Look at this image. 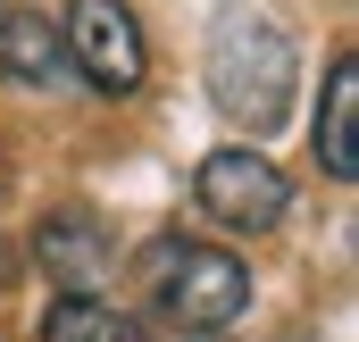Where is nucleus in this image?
Returning a JSON list of instances; mask_svg holds the SVG:
<instances>
[{
    "label": "nucleus",
    "instance_id": "nucleus-1",
    "mask_svg": "<svg viewBox=\"0 0 359 342\" xmlns=\"http://www.w3.org/2000/svg\"><path fill=\"white\" fill-rule=\"evenodd\" d=\"M292 92H301V50H292V34L276 25L259 0H226L217 25H209V100H217L243 134H268V125H284Z\"/></svg>",
    "mask_w": 359,
    "mask_h": 342
},
{
    "label": "nucleus",
    "instance_id": "nucleus-2",
    "mask_svg": "<svg viewBox=\"0 0 359 342\" xmlns=\"http://www.w3.org/2000/svg\"><path fill=\"white\" fill-rule=\"evenodd\" d=\"M134 275H142L151 317L176 326V334H226L251 309V267L217 242H192V234H159Z\"/></svg>",
    "mask_w": 359,
    "mask_h": 342
},
{
    "label": "nucleus",
    "instance_id": "nucleus-3",
    "mask_svg": "<svg viewBox=\"0 0 359 342\" xmlns=\"http://www.w3.org/2000/svg\"><path fill=\"white\" fill-rule=\"evenodd\" d=\"M192 200H201V217L226 226V234H268V226H284L292 184H284V167L259 159V151H209L201 175H192Z\"/></svg>",
    "mask_w": 359,
    "mask_h": 342
},
{
    "label": "nucleus",
    "instance_id": "nucleus-4",
    "mask_svg": "<svg viewBox=\"0 0 359 342\" xmlns=\"http://www.w3.org/2000/svg\"><path fill=\"white\" fill-rule=\"evenodd\" d=\"M59 42H67V67H76L92 92H134V84H142V67H151L142 25H134L126 0H76Z\"/></svg>",
    "mask_w": 359,
    "mask_h": 342
},
{
    "label": "nucleus",
    "instance_id": "nucleus-5",
    "mask_svg": "<svg viewBox=\"0 0 359 342\" xmlns=\"http://www.w3.org/2000/svg\"><path fill=\"white\" fill-rule=\"evenodd\" d=\"M34 259H42V275H50V284L92 292V284L117 267V242H109V226H100L92 209H67V217H50V226L34 234Z\"/></svg>",
    "mask_w": 359,
    "mask_h": 342
},
{
    "label": "nucleus",
    "instance_id": "nucleus-6",
    "mask_svg": "<svg viewBox=\"0 0 359 342\" xmlns=\"http://www.w3.org/2000/svg\"><path fill=\"white\" fill-rule=\"evenodd\" d=\"M0 76H8V84H25V92L67 84L76 67H67L59 25H50V17H34V8H8V17H0Z\"/></svg>",
    "mask_w": 359,
    "mask_h": 342
},
{
    "label": "nucleus",
    "instance_id": "nucleus-7",
    "mask_svg": "<svg viewBox=\"0 0 359 342\" xmlns=\"http://www.w3.org/2000/svg\"><path fill=\"white\" fill-rule=\"evenodd\" d=\"M318 167L334 184L359 175V59L326 67V100H318Z\"/></svg>",
    "mask_w": 359,
    "mask_h": 342
},
{
    "label": "nucleus",
    "instance_id": "nucleus-8",
    "mask_svg": "<svg viewBox=\"0 0 359 342\" xmlns=\"http://www.w3.org/2000/svg\"><path fill=\"white\" fill-rule=\"evenodd\" d=\"M42 342H134L126 309H109L100 292H59L50 317H42Z\"/></svg>",
    "mask_w": 359,
    "mask_h": 342
}]
</instances>
